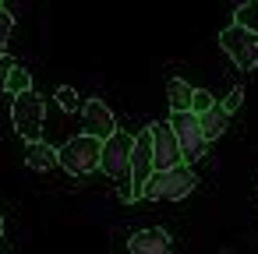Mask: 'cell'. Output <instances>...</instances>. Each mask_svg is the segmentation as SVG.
Here are the masks:
<instances>
[{
  "mask_svg": "<svg viewBox=\"0 0 258 254\" xmlns=\"http://www.w3.org/2000/svg\"><path fill=\"white\" fill-rule=\"evenodd\" d=\"M195 184H198V177L184 162H177L170 170H152L149 180H145V187H142V198H152V201H180V198H187L195 191Z\"/></svg>",
  "mask_w": 258,
  "mask_h": 254,
  "instance_id": "6da1fadb",
  "label": "cell"
},
{
  "mask_svg": "<svg viewBox=\"0 0 258 254\" xmlns=\"http://www.w3.org/2000/svg\"><path fill=\"white\" fill-rule=\"evenodd\" d=\"M43 117H46V103L36 89H25L15 96L11 103V120H15V131L25 138V141H36L43 134Z\"/></svg>",
  "mask_w": 258,
  "mask_h": 254,
  "instance_id": "7a4b0ae2",
  "label": "cell"
},
{
  "mask_svg": "<svg viewBox=\"0 0 258 254\" xmlns=\"http://www.w3.org/2000/svg\"><path fill=\"white\" fill-rule=\"evenodd\" d=\"M99 148H103L99 138H92V134H78V138H71L64 148H57V162H60L68 173L85 177V173L99 170Z\"/></svg>",
  "mask_w": 258,
  "mask_h": 254,
  "instance_id": "3957f363",
  "label": "cell"
},
{
  "mask_svg": "<svg viewBox=\"0 0 258 254\" xmlns=\"http://www.w3.org/2000/svg\"><path fill=\"white\" fill-rule=\"evenodd\" d=\"M170 131L177 138V148H180V162H198L205 155V138H202V124H198V113L191 110H177L170 117Z\"/></svg>",
  "mask_w": 258,
  "mask_h": 254,
  "instance_id": "277c9868",
  "label": "cell"
},
{
  "mask_svg": "<svg viewBox=\"0 0 258 254\" xmlns=\"http://www.w3.org/2000/svg\"><path fill=\"white\" fill-rule=\"evenodd\" d=\"M152 170H156L152 166V134H149V127H142V134L131 138V173H127L131 187H127V201L142 198V187H145Z\"/></svg>",
  "mask_w": 258,
  "mask_h": 254,
  "instance_id": "5b68a950",
  "label": "cell"
},
{
  "mask_svg": "<svg viewBox=\"0 0 258 254\" xmlns=\"http://www.w3.org/2000/svg\"><path fill=\"white\" fill-rule=\"evenodd\" d=\"M99 170L106 177H113V180H127V173H131V138L124 131H113L103 141V148H99Z\"/></svg>",
  "mask_w": 258,
  "mask_h": 254,
  "instance_id": "8992f818",
  "label": "cell"
},
{
  "mask_svg": "<svg viewBox=\"0 0 258 254\" xmlns=\"http://www.w3.org/2000/svg\"><path fill=\"white\" fill-rule=\"evenodd\" d=\"M219 46L226 50V57H230L240 71H251V67L258 64V39H254V32H247V29H240V25L223 29Z\"/></svg>",
  "mask_w": 258,
  "mask_h": 254,
  "instance_id": "52a82bcc",
  "label": "cell"
},
{
  "mask_svg": "<svg viewBox=\"0 0 258 254\" xmlns=\"http://www.w3.org/2000/svg\"><path fill=\"white\" fill-rule=\"evenodd\" d=\"M149 134H152V166L156 170H170L180 162V148H177V138L170 131V124H149Z\"/></svg>",
  "mask_w": 258,
  "mask_h": 254,
  "instance_id": "ba28073f",
  "label": "cell"
},
{
  "mask_svg": "<svg viewBox=\"0 0 258 254\" xmlns=\"http://www.w3.org/2000/svg\"><path fill=\"white\" fill-rule=\"evenodd\" d=\"M82 117H85V134H92V138H99V141H106V138L117 131V120H113V113H110V106H106L103 99L82 103Z\"/></svg>",
  "mask_w": 258,
  "mask_h": 254,
  "instance_id": "9c48e42d",
  "label": "cell"
},
{
  "mask_svg": "<svg viewBox=\"0 0 258 254\" xmlns=\"http://www.w3.org/2000/svg\"><path fill=\"white\" fill-rule=\"evenodd\" d=\"M127 250L131 254H170V233L152 226V229H138L131 240H127Z\"/></svg>",
  "mask_w": 258,
  "mask_h": 254,
  "instance_id": "30bf717a",
  "label": "cell"
},
{
  "mask_svg": "<svg viewBox=\"0 0 258 254\" xmlns=\"http://www.w3.org/2000/svg\"><path fill=\"white\" fill-rule=\"evenodd\" d=\"M25 166L36 170V173H46V170L60 166V162H57V148H53L50 141H43V138L29 141V148H25Z\"/></svg>",
  "mask_w": 258,
  "mask_h": 254,
  "instance_id": "8fae6325",
  "label": "cell"
},
{
  "mask_svg": "<svg viewBox=\"0 0 258 254\" xmlns=\"http://www.w3.org/2000/svg\"><path fill=\"white\" fill-rule=\"evenodd\" d=\"M198 124H202V138H205V141H216V138H223V134H226L230 113H226L219 103H212L205 113H198Z\"/></svg>",
  "mask_w": 258,
  "mask_h": 254,
  "instance_id": "7c38bea8",
  "label": "cell"
},
{
  "mask_svg": "<svg viewBox=\"0 0 258 254\" xmlns=\"http://www.w3.org/2000/svg\"><path fill=\"white\" fill-rule=\"evenodd\" d=\"M191 85L184 81V78H170L166 81V99H170V106H173V113L177 110H191Z\"/></svg>",
  "mask_w": 258,
  "mask_h": 254,
  "instance_id": "4fadbf2b",
  "label": "cell"
},
{
  "mask_svg": "<svg viewBox=\"0 0 258 254\" xmlns=\"http://www.w3.org/2000/svg\"><path fill=\"white\" fill-rule=\"evenodd\" d=\"M233 25L247 29V32H258V0H251V4H240L233 11Z\"/></svg>",
  "mask_w": 258,
  "mask_h": 254,
  "instance_id": "5bb4252c",
  "label": "cell"
},
{
  "mask_svg": "<svg viewBox=\"0 0 258 254\" xmlns=\"http://www.w3.org/2000/svg\"><path fill=\"white\" fill-rule=\"evenodd\" d=\"M25 89H32V74H29L22 64H15V67L8 71V85H4V92L18 96V92H25Z\"/></svg>",
  "mask_w": 258,
  "mask_h": 254,
  "instance_id": "9a60e30c",
  "label": "cell"
},
{
  "mask_svg": "<svg viewBox=\"0 0 258 254\" xmlns=\"http://www.w3.org/2000/svg\"><path fill=\"white\" fill-rule=\"evenodd\" d=\"M57 106H60L64 113H78V110H82V99H78V92H75L71 85H60V89H57Z\"/></svg>",
  "mask_w": 258,
  "mask_h": 254,
  "instance_id": "2e32d148",
  "label": "cell"
},
{
  "mask_svg": "<svg viewBox=\"0 0 258 254\" xmlns=\"http://www.w3.org/2000/svg\"><path fill=\"white\" fill-rule=\"evenodd\" d=\"M11 29H15V18L0 8V57L8 53V39H11Z\"/></svg>",
  "mask_w": 258,
  "mask_h": 254,
  "instance_id": "e0dca14e",
  "label": "cell"
},
{
  "mask_svg": "<svg viewBox=\"0 0 258 254\" xmlns=\"http://www.w3.org/2000/svg\"><path fill=\"white\" fill-rule=\"evenodd\" d=\"M212 103H216V99H212L205 89H195V92H191V113H205Z\"/></svg>",
  "mask_w": 258,
  "mask_h": 254,
  "instance_id": "ac0fdd59",
  "label": "cell"
},
{
  "mask_svg": "<svg viewBox=\"0 0 258 254\" xmlns=\"http://www.w3.org/2000/svg\"><path fill=\"white\" fill-rule=\"evenodd\" d=\"M240 103H244V89H230V96H226V99H223L219 106H223L226 113H233V110H237Z\"/></svg>",
  "mask_w": 258,
  "mask_h": 254,
  "instance_id": "d6986e66",
  "label": "cell"
},
{
  "mask_svg": "<svg viewBox=\"0 0 258 254\" xmlns=\"http://www.w3.org/2000/svg\"><path fill=\"white\" fill-rule=\"evenodd\" d=\"M15 67V60L4 53V57H0V92H4V85H8V71Z\"/></svg>",
  "mask_w": 258,
  "mask_h": 254,
  "instance_id": "ffe728a7",
  "label": "cell"
},
{
  "mask_svg": "<svg viewBox=\"0 0 258 254\" xmlns=\"http://www.w3.org/2000/svg\"><path fill=\"white\" fill-rule=\"evenodd\" d=\"M0 236H4V215H0Z\"/></svg>",
  "mask_w": 258,
  "mask_h": 254,
  "instance_id": "44dd1931",
  "label": "cell"
},
{
  "mask_svg": "<svg viewBox=\"0 0 258 254\" xmlns=\"http://www.w3.org/2000/svg\"><path fill=\"white\" fill-rule=\"evenodd\" d=\"M0 8H4V0H0Z\"/></svg>",
  "mask_w": 258,
  "mask_h": 254,
  "instance_id": "7402d4cb",
  "label": "cell"
}]
</instances>
